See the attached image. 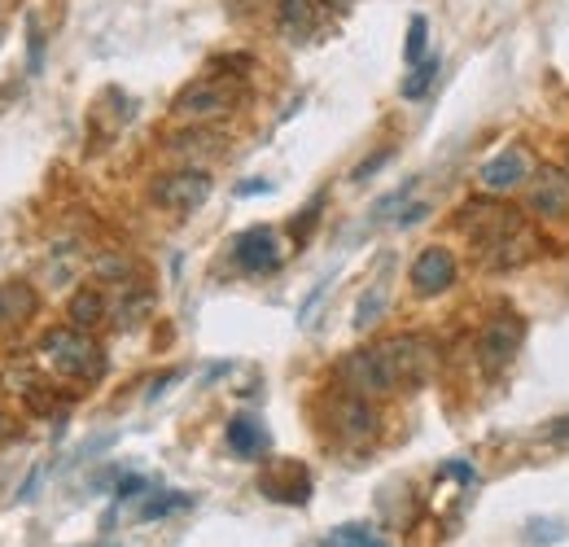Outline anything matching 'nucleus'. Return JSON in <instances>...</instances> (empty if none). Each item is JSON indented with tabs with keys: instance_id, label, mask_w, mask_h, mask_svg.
I'll return each instance as SVG.
<instances>
[{
	"instance_id": "nucleus-1",
	"label": "nucleus",
	"mask_w": 569,
	"mask_h": 547,
	"mask_svg": "<svg viewBox=\"0 0 569 547\" xmlns=\"http://www.w3.org/2000/svg\"><path fill=\"white\" fill-rule=\"evenodd\" d=\"M456 228L469 237L473 255L487 259V255H496L503 241H512L526 228V215L517 206L496 202V198H473V202H465L456 210Z\"/></svg>"
},
{
	"instance_id": "nucleus-2",
	"label": "nucleus",
	"mask_w": 569,
	"mask_h": 547,
	"mask_svg": "<svg viewBox=\"0 0 569 547\" xmlns=\"http://www.w3.org/2000/svg\"><path fill=\"white\" fill-rule=\"evenodd\" d=\"M40 355L53 364V372L58 377H67V381H79V386H97L101 377H106V350L92 342L83 329H49L44 338H40Z\"/></svg>"
},
{
	"instance_id": "nucleus-3",
	"label": "nucleus",
	"mask_w": 569,
	"mask_h": 547,
	"mask_svg": "<svg viewBox=\"0 0 569 547\" xmlns=\"http://www.w3.org/2000/svg\"><path fill=\"white\" fill-rule=\"evenodd\" d=\"M241 97H246L241 79H232V74H202V79H193V83H184L176 92L171 110L180 119H189V123H211V119L232 115Z\"/></svg>"
},
{
	"instance_id": "nucleus-4",
	"label": "nucleus",
	"mask_w": 569,
	"mask_h": 547,
	"mask_svg": "<svg viewBox=\"0 0 569 547\" xmlns=\"http://www.w3.org/2000/svg\"><path fill=\"white\" fill-rule=\"evenodd\" d=\"M377 350H381V359L390 368L395 390H417V386H426L429 372H433V346L426 338H417V334L390 338V342H381Z\"/></svg>"
},
{
	"instance_id": "nucleus-5",
	"label": "nucleus",
	"mask_w": 569,
	"mask_h": 547,
	"mask_svg": "<svg viewBox=\"0 0 569 547\" xmlns=\"http://www.w3.org/2000/svg\"><path fill=\"white\" fill-rule=\"evenodd\" d=\"M329 429L338 434V442H347V447H363L368 438H377V429H381V416L372 408V399L368 395H356V390H338L333 395V404H329Z\"/></svg>"
},
{
	"instance_id": "nucleus-6",
	"label": "nucleus",
	"mask_w": 569,
	"mask_h": 547,
	"mask_svg": "<svg viewBox=\"0 0 569 547\" xmlns=\"http://www.w3.org/2000/svg\"><path fill=\"white\" fill-rule=\"evenodd\" d=\"M521 338H526V320H521L517 311L491 316V320L482 325V334H478V364H482V372H487V377H499V372L517 359Z\"/></svg>"
},
{
	"instance_id": "nucleus-7",
	"label": "nucleus",
	"mask_w": 569,
	"mask_h": 547,
	"mask_svg": "<svg viewBox=\"0 0 569 547\" xmlns=\"http://www.w3.org/2000/svg\"><path fill=\"white\" fill-rule=\"evenodd\" d=\"M214 180L202 167H184V171H167L153 180V202L162 210H176V215H189L211 198Z\"/></svg>"
},
{
	"instance_id": "nucleus-8",
	"label": "nucleus",
	"mask_w": 569,
	"mask_h": 547,
	"mask_svg": "<svg viewBox=\"0 0 569 547\" xmlns=\"http://www.w3.org/2000/svg\"><path fill=\"white\" fill-rule=\"evenodd\" d=\"M526 206H530V215H539V219H569V171L566 167H539V171H530V180H526Z\"/></svg>"
},
{
	"instance_id": "nucleus-9",
	"label": "nucleus",
	"mask_w": 569,
	"mask_h": 547,
	"mask_svg": "<svg viewBox=\"0 0 569 547\" xmlns=\"http://www.w3.org/2000/svg\"><path fill=\"white\" fill-rule=\"evenodd\" d=\"M456 255L447 250V246H426L421 255H417V263H412V289L421 294V298H438V294H447L451 285H456Z\"/></svg>"
},
{
	"instance_id": "nucleus-10",
	"label": "nucleus",
	"mask_w": 569,
	"mask_h": 547,
	"mask_svg": "<svg viewBox=\"0 0 569 547\" xmlns=\"http://www.w3.org/2000/svg\"><path fill=\"white\" fill-rule=\"evenodd\" d=\"M232 259H237V268L241 272H277L281 268V246H277V232L272 228H246L237 241H232Z\"/></svg>"
},
{
	"instance_id": "nucleus-11",
	"label": "nucleus",
	"mask_w": 569,
	"mask_h": 547,
	"mask_svg": "<svg viewBox=\"0 0 569 547\" xmlns=\"http://www.w3.org/2000/svg\"><path fill=\"white\" fill-rule=\"evenodd\" d=\"M478 180H482V189H491V193H512V189H521V185L530 180V158H526V149H503V153H496L491 162H482Z\"/></svg>"
},
{
	"instance_id": "nucleus-12",
	"label": "nucleus",
	"mask_w": 569,
	"mask_h": 547,
	"mask_svg": "<svg viewBox=\"0 0 569 547\" xmlns=\"http://www.w3.org/2000/svg\"><path fill=\"white\" fill-rule=\"evenodd\" d=\"M539 250H543V237L526 223L512 241H503L496 255H487V259H482V268H491V272H512V268H526L530 259H539Z\"/></svg>"
},
{
	"instance_id": "nucleus-13",
	"label": "nucleus",
	"mask_w": 569,
	"mask_h": 547,
	"mask_svg": "<svg viewBox=\"0 0 569 547\" xmlns=\"http://www.w3.org/2000/svg\"><path fill=\"white\" fill-rule=\"evenodd\" d=\"M325 4L320 0H277V18H281V31L289 40H307V36H316L320 31V22H325Z\"/></svg>"
},
{
	"instance_id": "nucleus-14",
	"label": "nucleus",
	"mask_w": 569,
	"mask_h": 547,
	"mask_svg": "<svg viewBox=\"0 0 569 547\" xmlns=\"http://www.w3.org/2000/svg\"><path fill=\"white\" fill-rule=\"evenodd\" d=\"M263 495L277 504H307L311 499V478L302 465H277L272 474H263Z\"/></svg>"
},
{
	"instance_id": "nucleus-15",
	"label": "nucleus",
	"mask_w": 569,
	"mask_h": 547,
	"mask_svg": "<svg viewBox=\"0 0 569 547\" xmlns=\"http://www.w3.org/2000/svg\"><path fill=\"white\" fill-rule=\"evenodd\" d=\"M40 311V294L27 280H4L0 285V329L9 325H27Z\"/></svg>"
},
{
	"instance_id": "nucleus-16",
	"label": "nucleus",
	"mask_w": 569,
	"mask_h": 547,
	"mask_svg": "<svg viewBox=\"0 0 569 547\" xmlns=\"http://www.w3.org/2000/svg\"><path fill=\"white\" fill-rule=\"evenodd\" d=\"M223 438H228V447L241 460H259V451H268V429L254 416H232L228 429H223Z\"/></svg>"
},
{
	"instance_id": "nucleus-17",
	"label": "nucleus",
	"mask_w": 569,
	"mask_h": 547,
	"mask_svg": "<svg viewBox=\"0 0 569 547\" xmlns=\"http://www.w3.org/2000/svg\"><path fill=\"white\" fill-rule=\"evenodd\" d=\"M67 316H71L74 329H83V334H88V329H97L110 311H106V298H101L97 289H79V294L71 298V307H67Z\"/></svg>"
},
{
	"instance_id": "nucleus-18",
	"label": "nucleus",
	"mask_w": 569,
	"mask_h": 547,
	"mask_svg": "<svg viewBox=\"0 0 569 547\" xmlns=\"http://www.w3.org/2000/svg\"><path fill=\"white\" fill-rule=\"evenodd\" d=\"M311 547H390L377 530H368V526H359V521H347V526H338L329 539H320V544Z\"/></svg>"
},
{
	"instance_id": "nucleus-19",
	"label": "nucleus",
	"mask_w": 569,
	"mask_h": 547,
	"mask_svg": "<svg viewBox=\"0 0 569 547\" xmlns=\"http://www.w3.org/2000/svg\"><path fill=\"white\" fill-rule=\"evenodd\" d=\"M438 67H442L438 58H426V62H417V67H412V74L403 79V97H408V101H417V97H426V92H429V83L438 79Z\"/></svg>"
},
{
	"instance_id": "nucleus-20",
	"label": "nucleus",
	"mask_w": 569,
	"mask_h": 547,
	"mask_svg": "<svg viewBox=\"0 0 569 547\" xmlns=\"http://www.w3.org/2000/svg\"><path fill=\"white\" fill-rule=\"evenodd\" d=\"M381 311H386V289L377 285L372 294H363L359 298V307H356V329L363 334V329H372L377 320H381Z\"/></svg>"
},
{
	"instance_id": "nucleus-21",
	"label": "nucleus",
	"mask_w": 569,
	"mask_h": 547,
	"mask_svg": "<svg viewBox=\"0 0 569 547\" xmlns=\"http://www.w3.org/2000/svg\"><path fill=\"white\" fill-rule=\"evenodd\" d=\"M426 31L429 22L417 13L412 22H408V44H403V58H408V67H417V62H426Z\"/></svg>"
},
{
	"instance_id": "nucleus-22",
	"label": "nucleus",
	"mask_w": 569,
	"mask_h": 547,
	"mask_svg": "<svg viewBox=\"0 0 569 547\" xmlns=\"http://www.w3.org/2000/svg\"><path fill=\"white\" fill-rule=\"evenodd\" d=\"M176 508H189V495H158V499H149L141 508V517L144 521H158V517H167V513H176Z\"/></svg>"
},
{
	"instance_id": "nucleus-23",
	"label": "nucleus",
	"mask_w": 569,
	"mask_h": 547,
	"mask_svg": "<svg viewBox=\"0 0 569 547\" xmlns=\"http://www.w3.org/2000/svg\"><path fill=\"white\" fill-rule=\"evenodd\" d=\"M27 44H31V74H40V67H44V36H40L36 13L27 18Z\"/></svg>"
},
{
	"instance_id": "nucleus-24",
	"label": "nucleus",
	"mask_w": 569,
	"mask_h": 547,
	"mask_svg": "<svg viewBox=\"0 0 569 547\" xmlns=\"http://www.w3.org/2000/svg\"><path fill=\"white\" fill-rule=\"evenodd\" d=\"M320 206H325V198H311V202H307V210H302V215H298V219L289 223V232H293L298 241H302V237H307V232L316 228V219H320Z\"/></svg>"
},
{
	"instance_id": "nucleus-25",
	"label": "nucleus",
	"mask_w": 569,
	"mask_h": 547,
	"mask_svg": "<svg viewBox=\"0 0 569 547\" xmlns=\"http://www.w3.org/2000/svg\"><path fill=\"white\" fill-rule=\"evenodd\" d=\"M543 438H548L552 447H561V451H569V416H561V420H552V425L543 429Z\"/></svg>"
},
{
	"instance_id": "nucleus-26",
	"label": "nucleus",
	"mask_w": 569,
	"mask_h": 547,
	"mask_svg": "<svg viewBox=\"0 0 569 547\" xmlns=\"http://www.w3.org/2000/svg\"><path fill=\"white\" fill-rule=\"evenodd\" d=\"M141 490H149V481L137 478V474H132V478H123L119 486H114V495H119V499H137Z\"/></svg>"
},
{
	"instance_id": "nucleus-27",
	"label": "nucleus",
	"mask_w": 569,
	"mask_h": 547,
	"mask_svg": "<svg viewBox=\"0 0 569 547\" xmlns=\"http://www.w3.org/2000/svg\"><path fill=\"white\" fill-rule=\"evenodd\" d=\"M386 162H390V149H381L377 158H368V162H359V167H356V180H368V176H372L377 167H386Z\"/></svg>"
},
{
	"instance_id": "nucleus-28",
	"label": "nucleus",
	"mask_w": 569,
	"mask_h": 547,
	"mask_svg": "<svg viewBox=\"0 0 569 547\" xmlns=\"http://www.w3.org/2000/svg\"><path fill=\"white\" fill-rule=\"evenodd\" d=\"M438 478H460V481H473L478 474L469 469V465H447V469H438Z\"/></svg>"
},
{
	"instance_id": "nucleus-29",
	"label": "nucleus",
	"mask_w": 569,
	"mask_h": 547,
	"mask_svg": "<svg viewBox=\"0 0 569 547\" xmlns=\"http://www.w3.org/2000/svg\"><path fill=\"white\" fill-rule=\"evenodd\" d=\"M268 189H272V185H263V180H254V185H241L237 193H241V198H254V193H268Z\"/></svg>"
},
{
	"instance_id": "nucleus-30",
	"label": "nucleus",
	"mask_w": 569,
	"mask_h": 547,
	"mask_svg": "<svg viewBox=\"0 0 569 547\" xmlns=\"http://www.w3.org/2000/svg\"><path fill=\"white\" fill-rule=\"evenodd\" d=\"M320 4H325V9H329V13H347V9H351V4H356V0H320Z\"/></svg>"
},
{
	"instance_id": "nucleus-31",
	"label": "nucleus",
	"mask_w": 569,
	"mask_h": 547,
	"mask_svg": "<svg viewBox=\"0 0 569 547\" xmlns=\"http://www.w3.org/2000/svg\"><path fill=\"white\" fill-rule=\"evenodd\" d=\"M13 434H18V429H13V420L0 411V442H4V438H13Z\"/></svg>"
}]
</instances>
